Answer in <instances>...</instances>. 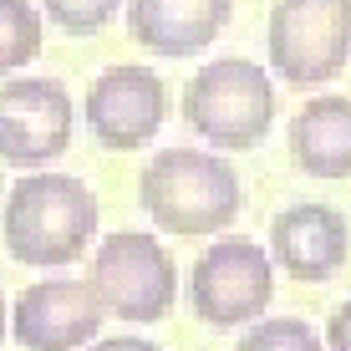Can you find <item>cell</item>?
<instances>
[{"label": "cell", "mask_w": 351, "mask_h": 351, "mask_svg": "<svg viewBox=\"0 0 351 351\" xmlns=\"http://www.w3.org/2000/svg\"><path fill=\"white\" fill-rule=\"evenodd\" d=\"M5 255L31 270H66L97 239V193L71 173H26L0 214Z\"/></svg>", "instance_id": "6da1fadb"}, {"label": "cell", "mask_w": 351, "mask_h": 351, "mask_svg": "<svg viewBox=\"0 0 351 351\" xmlns=\"http://www.w3.org/2000/svg\"><path fill=\"white\" fill-rule=\"evenodd\" d=\"M148 219L168 234H219L239 219V173L234 163L204 148H158L138 173Z\"/></svg>", "instance_id": "7a4b0ae2"}, {"label": "cell", "mask_w": 351, "mask_h": 351, "mask_svg": "<svg viewBox=\"0 0 351 351\" xmlns=\"http://www.w3.org/2000/svg\"><path fill=\"white\" fill-rule=\"evenodd\" d=\"M184 117L209 148L245 153L265 143V132L275 123V87L265 66L245 62V56H219L189 77Z\"/></svg>", "instance_id": "3957f363"}, {"label": "cell", "mask_w": 351, "mask_h": 351, "mask_svg": "<svg viewBox=\"0 0 351 351\" xmlns=\"http://www.w3.org/2000/svg\"><path fill=\"white\" fill-rule=\"evenodd\" d=\"M92 290L107 316H123L132 326H153L173 311L178 265L168 260L163 239L148 229H117L97 245Z\"/></svg>", "instance_id": "277c9868"}, {"label": "cell", "mask_w": 351, "mask_h": 351, "mask_svg": "<svg viewBox=\"0 0 351 351\" xmlns=\"http://www.w3.org/2000/svg\"><path fill=\"white\" fill-rule=\"evenodd\" d=\"M189 300L204 326H250L275 300V265L270 255L245 234H219L189 270Z\"/></svg>", "instance_id": "5b68a950"}, {"label": "cell", "mask_w": 351, "mask_h": 351, "mask_svg": "<svg viewBox=\"0 0 351 351\" xmlns=\"http://www.w3.org/2000/svg\"><path fill=\"white\" fill-rule=\"evenodd\" d=\"M351 62V0H275L270 66L285 87H321Z\"/></svg>", "instance_id": "8992f818"}, {"label": "cell", "mask_w": 351, "mask_h": 351, "mask_svg": "<svg viewBox=\"0 0 351 351\" xmlns=\"http://www.w3.org/2000/svg\"><path fill=\"white\" fill-rule=\"evenodd\" d=\"M77 102L51 77H5L0 82V163L41 173L71 148Z\"/></svg>", "instance_id": "52a82bcc"}, {"label": "cell", "mask_w": 351, "mask_h": 351, "mask_svg": "<svg viewBox=\"0 0 351 351\" xmlns=\"http://www.w3.org/2000/svg\"><path fill=\"white\" fill-rule=\"evenodd\" d=\"M168 123V82L153 66H107L87 87V132L112 153H138Z\"/></svg>", "instance_id": "ba28073f"}, {"label": "cell", "mask_w": 351, "mask_h": 351, "mask_svg": "<svg viewBox=\"0 0 351 351\" xmlns=\"http://www.w3.org/2000/svg\"><path fill=\"white\" fill-rule=\"evenodd\" d=\"M102 300H97L92 280H71V275H51L36 280L16 295L10 306V336L21 351H82L102 331Z\"/></svg>", "instance_id": "9c48e42d"}, {"label": "cell", "mask_w": 351, "mask_h": 351, "mask_svg": "<svg viewBox=\"0 0 351 351\" xmlns=\"http://www.w3.org/2000/svg\"><path fill=\"white\" fill-rule=\"evenodd\" d=\"M351 255V224L331 204H290L270 224V265H280L290 280L321 285Z\"/></svg>", "instance_id": "30bf717a"}, {"label": "cell", "mask_w": 351, "mask_h": 351, "mask_svg": "<svg viewBox=\"0 0 351 351\" xmlns=\"http://www.w3.org/2000/svg\"><path fill=\"white\" fill-rule=\"evenodd\" d=\"M229 10H234V0H128V26L143 51L189 62L219 41Z\"/></svg>", "instance_id": "8fae6325"}, {"label": "cell", "mask_w": 351, "mask_h": 351, "mask_svg": "<svg viewBox=\"0 0 351 351\" xmlns=\"http://www.w3.org/2000/svg\"><path fill=\"white\" fill-rule=\"evenodd\" d=\"M290 158L311 178H351V97H316L290 117Z\"/></svg>", "instance_id": "7c38bea8"}, {"label": "cell", "mask_w": 351, "mask_h": 351, "mask_svg": "<svg viewBox=\"0 0 351 351\" xmlns=\"http://www.w3.org/2000/svg\"><path fill=\"white\" fill-rule=\"evenodd\" d=\"M41 56V10L31 0H0V77H16Z\"/></svg>", "instance_id": "4fadbf2b"}, {"label": "cell", "mask_w": 351, "mask_h": 351, "mask_svg": "<svg viewBox=\"0 0 351 351\" xmlns=\"http://www.w3.org/2000/svg\"><path fill=\"white\" fill-rule=\"evenodd\" d=\"M234 351H326V346L300 316H260L250 321V331L239 336Z\"/></svg>", "instance_id": "5bb4252c"}, {"label": "cell", "mask_w": 351, "mask_h": 351, "mask_svg": "<svg viewBox=\"0 0 351 351\" xmlns=\"http://www.w3.org/2000/svg\"><path fill=\"white\" fill-rule=\"evenodd\" d=\"M117 5H123V0H41L46 21L62 26L66 36H97L117 16Z\"/></svg>", "instance_id": "9a60e30c"}, {"label": "cell", "mask_w": 351, "mask_h": 351, "mask_svg": "<svg viewBox=\"0 0 351 351\" xmlns=\"http://www.w3.org/2000/svg\"><path fill=\"white\" fill-rule=\"evenodd\" d=\"M326 351H351V300L346 306H336L331 311V321H326Z\"/></svg>", "instance_id": "2e32d148"}, {"label": "cell", "mask_w": 351, "mask_h": 351, "mask_svg": "<svg viewBox=\"0 0 351 351\" xmlns=\"http://www.w3.org/2000/svg\"><path fill=\"white\" fill-rule=\"evenodd\" d=\"M92 351H158V346L143 341V336H112V341H97Z\"/></svg>", "instance_id": "e0dca14e"}, {"label": "cell", "mask_w": 351, "mask_h": 351, "mask_svg": "<svg viewBox=\"0 0 351 351\" xmlns=\"http://www.w3.org/2000/svg\"><path fill=\"white\" fill-rule=\"evenodd\" d=\"M5 331H10V311H5V295H0V341H5Z\"/></svg>", "instance_id": "ac0fdd59"}]
</instances>
